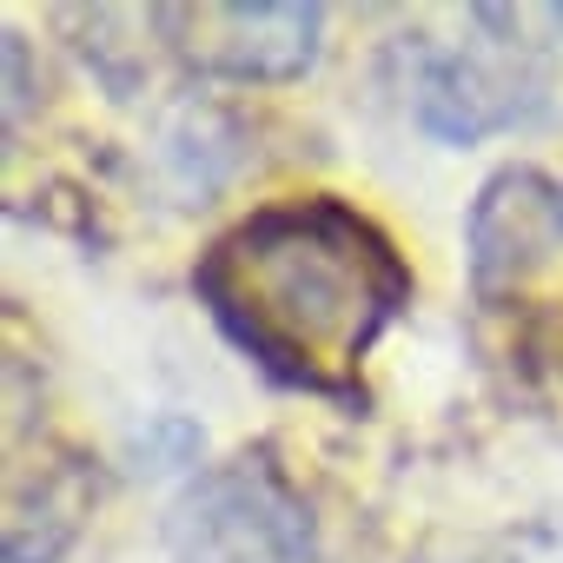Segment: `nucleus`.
<instances>
[{
	"label": "nucleus",
	"instance_id": "6",
	"mask_svg": "<svg viewBox=\"0 0 563 563\" xmlns=\"http://www.w3.org/2000/svg\"><path fill=\"white\" fill-rule=\"evenodd\" d=\"M93 510V477L80 457L54 464L34 490H14L8 504V563H54Z\"/></svg>",
	"mask_w": 563,
	"mask_h": 563
},
{
	"label": "nucleus",
	"instance_id": "5",
	"mask_svg": "<svg viewBox=\"0 0 563 563\" xmlns=\"http://www.w3.org/2000/svg\"><path fill=\"white\" fill-rule=\"evenodd\" d=\"M523 107H517V80L471 60V54H444L431 60L424 87H418V120L438 133V140H477L490 126H510Z\"/></svg>",
	"mask_w": 563,
	"mask_h": 563
},
{
	"label": "nucleus",
	"instance_id": "2",
	"mask_svg": "<svg viewBox=\"0 0 563 563\" xmlns=\"http://www.w3.org/2000/svg\"><path fill=\"white\" fill-rule=\"evenodd\" d=\"M166 543L179 563H319L312 510L265 451L206 471L166 510Z\"/></svg>",
	"mask_w": 563,
	"mask_h": 563
},
{
	"label": "nucleus",
	"instance_id": "4",
	"mask_svg": "<svg viewBox=\"0 0 563 563\" xmlns=\"http://www.w3.org/2000/svg\"><path fill=\"white\" fill-rule=\"evenodd\" d=\"M464 245H471V278L484 299L523 286L530 272H543L563 252V179L537 166H504L497 179H484Z\"/></svg>",
	"mask_w": 563,
	"mask_h": 563
},
{
	"label": "nucleus",
	"instance_id": "1",
	"mask_svg": "<svg viewBox=\"0 0 563 563\" xmlns=\"http://www.w3.org/2000/svg\"><path fill=\"white\" fill-rule=\"evenodd\" d=\"M192 286L278 385L352 398L358 358L411 299V272L345 199H286L232 225Z\"/></svg>",
	"mask_w": 563,
	"mask_h": 563
},
{
	"label": "nucleus",
	"instance_id": "7",
	"mask_svg": "<svg viewBox=\"0 0 563 563\" xmlns=\"http://www.w3.org/2000/svg\"><path fill=\"white\" fill-rule=\"evenodd\" d=\"M424 563H510V556H424Z\"/></svg>",
	"mask_w": 563,
	"mask_h": 563
},
{
	"label": "nucleus",
	"instance_id": "3",
	"mask_svg": "<svg viewBox=\"0 0 563 563\" xmlns=\"http://www.w3.org/2000/svg\"><path fill=\"white\" fill-rule=\"evenodd\" d=\"M186 27V60L225 80H299L319 60L325 8L312 0H212V8H173Z\"/></svg>",
	"mask_w": 563,
	"mask_h": 563
}]
</instances>
